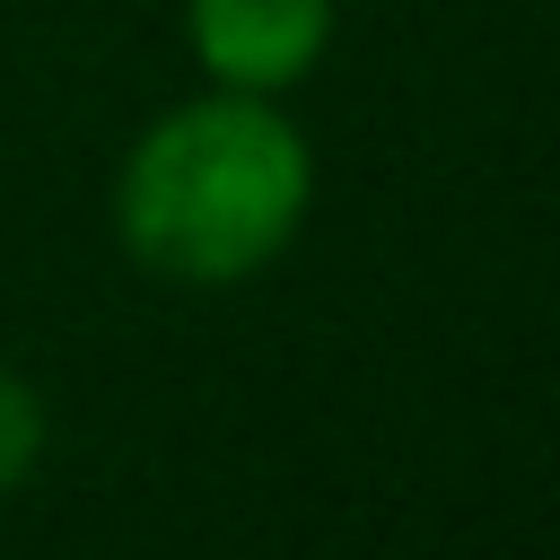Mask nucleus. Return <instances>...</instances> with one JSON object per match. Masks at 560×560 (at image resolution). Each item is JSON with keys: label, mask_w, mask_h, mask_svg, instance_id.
Instances as JSON below:
<instances>
[{"label": "nucleus", "mask_w": 560, "mask_h": 560, "mask_svg": "<svg viewBox=\"0 0 560 560\" xmlns=\"http://www.w3.org/2000/svg\"><path fill=\"white\" fill-rule=\"evenodd\" d=\"M315 201V149L280 96L201 88L114 166V236L175 289H236L289 254Z\"/></svg>", "instance_id": "1"}, {"label": "nucleus", "mask_w": 560, "mask_h": 560, "mask_svg": "<svg viewBox=\"0 0 560 560\" xmlns=\"http://www.w3.org/2000/svg\"><path fill=\"white\" fill-rule=\"evenodd\" d=\"M332 0H184V44L210 88L289 96L332 52Z\"/></svg>", "instance_id": "2"}, {"label": "nucleus", "mask_w": 560, "mask_h": 560, "mask_svg": "<svg viewBox=\"0 0 560 560\" xmlns=\"http://www.w3.org/2000/svg\"><path fill=\"white\" fill-rule=\"evenodd\" d=\"M44 438H52V420H44V394H35L18 368H0V499L35 481V464H44Z\"/></svg>", "instance_id": "3"}]
</instances>
